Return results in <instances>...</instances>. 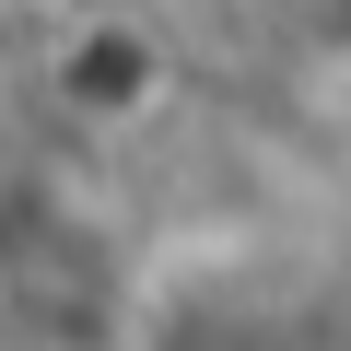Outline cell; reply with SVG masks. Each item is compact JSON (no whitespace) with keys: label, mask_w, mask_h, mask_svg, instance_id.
<instances>
[{"label":"cell","mask_w":351,"mask_h":351,"mask_svg":"<svg viewBox=\"0 0 351 351\" xmlns=\"http://www.w3.org/2000/svg\"><path fill=\"white\" fill-rule=\"evenodd\" d=\"M47 24H82V12H164V0H36Z\"/></svg>","instance_id":"cell-2"},{"label":"cell","mask_w":351,"mask_h":351,"mask_svg":"<svg viewBox=\"0 0 351 351\" xmlns=\"http://www.w3.org/2000/svg\"><path fill=\"white\" fill-rule=\"evenodd\" d=\"M164 94H176V36H164V12H82V24L47 36V106H59L71 129L117 141V129L164 117Z\"/></svg>","instance_id":"cell-1"},{"label":"cell","mask_w":351,"mask_h":351,"mask_svg":"<svg viewBox=\"0 0 351 351\" xmlns=\"http://www.w3.org/2000/svg\"><path fill=\"white\" fill-rule=\"evenodd\" d=\"M316 24H328V36H351V0H316Z\"/></svg>","instance_id":"cell-3"}]
</instances>
